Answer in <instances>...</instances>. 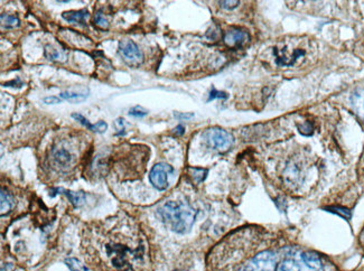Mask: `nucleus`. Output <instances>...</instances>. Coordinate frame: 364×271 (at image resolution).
I'll use <instances>...</instances> for the list:
<instances>
[{
    "mask_svg": "<svg viewBox=\"0 0 364 271\" xmlns=\"http://www.w3.org/2000/svg\"><path fill=\"white\" fill-rule=\"evenodd\" d=\"M188 173H189V175H190V177H192L194 181H196V183H201V181H203L206 179L207 169L189 167Z\"/></svg>",
    "mask_w": 364,
    "mask_h": 271,
    "instance_id": "nucleus-16",
    "label": "nucleus"
},
{
    "mask_svg": "<svg viewBox=\"0 0 364 271\" xmlns=\"http://www.w3.org/2000/svg\"><path fill=\"white\" fill-rule=\"evenodd\" d=\"M249 36L248 32L243 31V29H238V28H233L230 29L224 35V43L226 45H228V47H238V46H241L247 43L249 41Z\"/></svg>",
    "mask_w": 364,
    "mask_h": 271,
    "instance_id": "nucleus-8",
    "label": "nucleus"
},
{
    "mask_svg": "<svg viewBox=\"0 0 364 271\" xmlns=\"http://www.w3.org/2000/svg\"><path fill=\"white\" fill-rule=\"evenodd\" d=\"M273 55L279 66H294L306 55V49L298 45V40H289L273 47Z\"/></svg>",
    "mask_w": 364,
    "mask_h": 271,
    "instance_id": "nucleus-3",
    "label": "nucleus"
},
{
    "mask_svg": "<svg viewBox=\"0 0 364 271\" xmlns=\"http://www.w3.org/2000/svg\"><path fill=\"white\" fill-rule=\"evenodd\" d=\"M62 193H64L65 195L69 197V200L73 203L74 206H81L82 203L86 198V194L83 192H72V190H65V189H60Z\"/></svg>",
    "mask_w": 364,
    "mask_h": 271,
    "instance_id": "nucleus-13",
    "label": "nucleus"
},
{
    "mask_svg": "<svg viewBox=\"0 0 364 271\" xmlns=\"http://www.w3.org/2000/svg\"><path fill=\"white\" fill-rule=\"evenodd\" d=\"M174 116L180 120H188L192 118L194 114L193 113H181V112H174Z\"/></svg>",
    "mask_w": 364,
    "mask_h": 271,
    "instance_id": "nucleus-26",
    "label": "nucleus"
},
{
    "mask_svg": "<svg viewBox=\"0 0 364 271\" xmlns=\"http://www.w3.org/2000/svg\"><path fill=\"white\" fill-rule=\"evenodd\" d=\"M94 24H95V26H98L100 28H103V29L109 27V22L104 18V16L101 11L96 12V15L94 17Z\"/></svg>",
    "mask_w": 364,
    "mask_h": 271,
    "instance_id": "nucleus-20",
    "label": "nucleus"
},
{
    "mask_svg": "<svg viewBox=\"0 0 364 271\" xmlns=\"http://www.w3.org/2000/svg\"><path fill=\"white\" fill-rule=\"evenodd\" d=\"M72 117H73L76 121H79L80 124H82L84 127H87L89 130L93 131V133L102 134V133H104L105 130L108 129V124H107V122L102 121V120L98 121L95 125H91L90 122H89V120H87V118L83 117L82 114L73 113V114H72Z\"/></svg>",
    "mask_w": 364,
    "mask_h": 271,
    "instance_id": "nucleus-10",
    "label": "nucleus"
},
{
    "mask_svg": "<svg viewBox=\"0 0 364 271\" xmlns=\"http://www.w3.org/2000/svg\"><path fill=\"white\" fill-rule=\"evenodd\" d=\"M89 95V92H62L60 94L61 99L69 100L71 102H82Z\"/></svg>",
    "mask_w": 364,
    "mask_h": 271,
    "instance_id": "nucleus-12",
    "label": "nucleus"
},
{
    "mask_svg": "<svg viewBox=\"0 0 364 271\" xmlns=\"http://www.w3.org/2000/svg\"><path fill=\"white\" fill-rule=\"evenodd\" d=\"M184 131H185V128H184V127H183V126H179V127H176V129L174 130V133H175L176 135L182 136V135L184 134Z\"/></svg>",
    "mask_w": 364,
    "mask_h": 271,
    "instance_id": "nucleus-27",
    "label": "nucleus"
},
{
    "mask_svg": "<svg viewBox=\"0 0 364 271\" xmlns=\"http://www.w3.org/2000/svg\"><path fill=\"white\" fill-rule=\"evenodd\" d=\"M89 16L90 15H89V11L87 9L64 11L62 14V17L66 20V22L81 24V25L87 24V19L89 18Z\"/></svg>",
    "mask_w": 364,
    "mask_h": 271,
    "instance_id": "nucleus-11",
    "label": "nucleus"
},
{
    "mask_svg": "<svg viewBox=\"0 0 364 271\" xmlns=\"http://www.w3.org/2000/svg\"><path fill=\"white\" fill-rule=\"evenodd\" d=\"M65 264L71 269V271H87L88 270L87 267L84 266L82 262H80L78 259H75V258H70V259H66Z\"/></svg>",
    "mask_w": 364,
    "mask_h": 271,
    "instance_id": "nucleus-18",
    "label": "nucleus"
},
{
    "mask_svg": "<svg viewBox=\"0 0 364 271\" xmlns=\"http://www.w3.org/2000/svg\"><path fill=\"white\" fill-rule=\"evenodd\" d=\"M203 139L207 146L219 152H226L233 146V136L219 127L206 129L203 133Z\"/></svg>",
    "mask_w": 364,
    "mask_h": 271,
    "instance_id": "nucleus-4",
    "label": "nucleus"
},
{
    "mask_svg": "<svg viewBox=\"0 0 364 271\" xmlns=\"http://www.w3.org/2000/svg\"><path fill=\"white\" fill-rule=\"evenodd\" d=\"M119 53L128 66H139L143 62V55L134 41L126 38L119 43Z\"/></svg>",
    "mask_w": 364,
    "mask_h": 271,
    "instance_id": "nucleus-5",
    "label": "nucleus"
},
{
    "mask_svg": "<svg viewBox=\"0 0 364 271\" xmlns=\"http://www.w3.org/2000/svg\"><path fill=\"white\" fill-rule=\"evenodd\" d=\"M173 171L174 169L171 165L165 163L156 164L149 173V181L151 185L158 190L166 189L168 187V175L172 174Z\"/></svg>",
    "mask_w": 364,
    "mask_h": 271,
    "instance_id": "nucleus-6",
    "label": "nucleus"
},
{
    "mask_svg": "<svg viewBox=\"0 0 364 271\" xmlns=\"http://www.w3.org/2000/svg\"><path fill=\"white\" fill-rule=\"evenodd\" d=\"M159 215L165 226L176 233L184 234L192 228L195 222L196 212L185 202H167L159 210Z\"/></svg>",
    "mask_w": 364,
    "mask_h": 271,
    "instance_id": "nucleus-2",
    "label": "nucleus"
},
{
    "mask_svg": "<svg viewBox=\"0 0 364 271\" xmlns=\"http://www.w3.org/2000/svg\"><path fill=\"white\" fill-rule=\"evenodd\" d=\"M239 3L240 1H238V0H234V1H220V5L226 8V9H233V8L239 6Z\"/></svg>",
    "mask_w": 364,
    "mask_h": 271,
    "instance_id": "nucleus-24",
    "label": "nucleus"
},
{
    "mask_svg": "<svg viewBox=\"0 0 364 271\" xmlns=\"http://www.w3.org/2000/svg\"><path fill=\"white\" fill-rule=\"evenodd\" d=\"M43 102L45 104H57L61 102V98L60 96H48V98H45L43 100Z\"/></svg>",
    "mask_w": 364,
    "mask_h": 271,
    "instance_id": "nucleus-25",
    "label": "nucleus"
},
{
    "mask_svg": "<svg viewBox=\"0 0 364 271\" xmlns=\"http://www.w3.org/2000/svg\"><path fill=\"white\" fill-rule=\"evenodd\" d=\"M52 160L60 169H67L73 164L74 156L64 146H55L52 149Z\"/></svg>",
    "mask_w": 364,
    "mask_h": 271,
    "instance_id": "nucleus-7",
    "label": "nucleus"
},
{
    "mask_svg": "<svg viewBox=\"0 0 364 271\" xmlns=\"http://www.w3.org/2000/svg\"><path fill=\"white\" fill-rule=\"evenodd\" d=\"M83 256L93 271H147L142 235L122 218L92 227L84 235Z\"/></svg>",
    "mask_w": 364,
    "mask_h": 271,
    "instance_id": "nucleus-1",
    "label": "nucleus"
},
{
    "mask_svg": "<svg viewBox=\"0 0 364 271\" xmlns=\"http://www.w3.org/2000/svg\"><path fill=\"white\" fill-rule=\"evenodd\" d=\"M130 116L136 117V118H142L148 114V110H146L145 108L140 107V105H137V107H134L133 109L129 110L128 112Z\"/></svg>",
    "mask_w": 364,
    "mask_h": 271,
    "instance_id": "nucleus-21",
    "label": "nucleus"
},
{
    "mask_svg": "<svg viewBox=\"0 0 364 271\" xmlns=\"http://www.w3.org/2000/svg\"><path fill=\"white\" fill-rule=\"evenodd\" d=\"M298 129L300 131V134L304 136H307V137L314 134V128H313V125L308 121H306L303 125H298Z\"/></svg>",
    "mask_w": 364,
    "mask_h": 271,
    "instance_id": "nucleus-22",
    "label": "nucleus"
},
{
    "mask_svg": "<svg viewBox=\"0 0 364 271\" xmlns=\"http://www.w3.org/2000/svg\"><path fill=\"white\" fill-rule=\"evenodd\" d=\"M45 55L52 61L64 62L66 60V56L61 52V50H58L55 47H53V46H49V45H47L45 47Z\"/></svg>",
    "mask_w": 364,
    "mask_h": 271,
    "instance_id": "nucleus-15",
    "label": "nucleus"
},
{
    "mask_svg": "<svg viewBox=\"0 0 364 271\" xmlns=\"http://www.w3.org/2000/svg\"><path fill=\"white\" fill-rule=\"evenodd\" d=\"M351 105H352L353 111L360 118V119L364 121V90H358L352 93L350 98Z\"/></svg>",
    "mask_w": 364,
    "mask_h": 271,
    "instance_id": "nucleus-9",
    "label": "nucleus"
},
{
    "mask_svg": "<svg viewBox=\"0 0 364 271\" xmlns=\"http://www.w3.org/2000/svg\"><path fill=\"white\" fill-rule=\"evenodd\" d=\"M228 95L227 94L226 92H223V91H218V90H215V89L213 88L212 90H211V92H210L209 101H212V100H214V99H222V100H226V99H228Z\"/></svg>",
    "mask_w": 364,
    "mask_h": 271,
    "instance_id": "nucleus-23",
    "label": "nucleus"
},
{
    "mask_svg": "<svg viewBox=\"0 0 364 271\" xmlns=\"http://www.w3.org/2000/svg\"><path fill=\"white\" fill-rule=\"evenodd\" d=\"M326 210L329 211V212H332V213H335L337 215H340V217L344 218L346 220H349L351 218V211L348 210V209H345V207H337V206L327 207Z\"/></svg>",
    "mask_w": 364,
    "mask_h": 271,
    "instance_id": "nucleus-19",
    "label": "nucleus"
},
{
    "mask_svg": "<svg viewBox=\"0 0 364 271\" xmlns=\"http://www.w3.org/2000/svg\"><path fill=\"white\" fill-rule=\"evenodd\" d=\"M14 206V200L8 194L5 189H1V217L9 213L11 211V207Z\"/></svg>",
    "mask_w": 364,
    "mask_h": 271,
    "instance_id": "nucleus-14",
    "label": "nucleus"
},
{
    "mask_svg": "<svg viewBox=\"0 0 364 271\" xmlns=\"http://www.w3.org/2000/svg\"><path fill=\"white\" fill-rule=\"evenodd\" d=\"M19 19L11 15H1V26L2 28H15L19 26Z\"/></svg>",
    "mask_w": 364,
    "mask_h": 271,
    "instance_id": "nucleus-17",
    "label": "nucleus"
}]
</instances>
